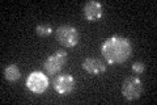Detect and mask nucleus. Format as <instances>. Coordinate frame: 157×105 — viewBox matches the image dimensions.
Listing matches in <instances>:
<instances>
[{"instance_id":"nucleus-9","label":"nucleus","mask_w":157,"mask_h":105,"mask_svg":"<svg viewBox=\"0 0 157 105\" xmlns=\"http://www.w3.org/2000/svg\"><path fill=\"white\" fill-rule=\"evenodd\" d=\"M3 75L6 78V80L8 82H17L20 78H21V72H20V68L16 64H8V66L4 68Z\"/></svg>"},{"instance_id":"nucleus-5","label":"nucleus","mask_w":157,"mask_h":105,"mask_svg":"<svg viewBox=\"0 0 157 105\" xmlns=\"http://www.w3.org/2000/svg\"><path fill=\"white\" fill-rule=\"evenodd\" d=\"M68 59V54L64 50H58L52 54V55L47 57V59L43 63V68L48 75H55L62 71L64 64Z\"/></svg>"},{"instance_id":"nucleus-3","label":"nucleus","mask_w":157,"mask_h":105,"mask_svg":"<svg viewBox=\"0 0 157 105\" xmlns=\"http://www.w3.org/2000/svg\"><path fill=\"white\" fill-rule=\"evenodd\" d=\"M141 93H143V83L139 78L128 76L122 83V95L128 101L137 100L141 96Z\"/></svg>"},{"instance_id":"nucleus-11","label":"nucleus","mask_w":157,"mask_h":105,"mask_svg":"<svg viewBox=\"0 0 157 105\" xmlns=\"http://www.w3.org/2000/svg\"><path fill=\"white\" fill-rule=\"evenodd\" d=\"M132 71L135 74H143L145 71V63L144 62H135L132 64Z\"/></svg>"},{"instance_id":"nucleus-7","label":"nucleus","mask_w":157,"mask_h":105,"mask_svg":"<svg viewBox=\"0 0 157 105\" xmlns=\"http://www.w3.org/2000/svg\"><path fill=\"white\" fill-rule=\"evenodd\" d=\"M82 68H84L88 74L93 75V76H97V75H101L106 71V64L102 62L100 58L89 57V58L84 59Z\"/></svg>"},{"instance_id":"nucleus-2","label":"nucleus","mask_w":157,"mask_h":105,"mask_svg":"<svg viewBox=\"0 0 157 105\" xmlns=\"http://www.w3.org/2000/svg\"><path fill=\"white\" fill-rule=\"evenodd\" d=\"M55 38L64 47H75L80 41V33L72 25H62L55 30Z\"/></svg>"},{"instance_id":"nucleus-8","label":"nucleus","mask_w":157,"mask_h":105,"mask_svg":"<svg viewBox=\"0 0 157 105\" xmlns=\"http://www.w3.org/2000/svg\"><path fill=\"white\" fill-rule=\"evenodd\" d=\"M102 13H104V7L100 2H94V0H90V2L85 3L84 6V16L89 22L97 21L102 17Z\"/></svg>"},{"instance_id":"nucleus-6","label":"nucleus","mask_w":157,"mask_h":105,"mask_svg":"<svg viewBox=\"0 0 157 105\" xmlns=\"http://www.w3.org/2000/svg\"><path fill=\"white\" fill-rule=\"evenodd\" d=\"M52 87L59 95H70L75 89V79L68 74H62L54 78Z\"/></svg>"},{"instance_id":"nucleus-10","label":"nucleus","mask_w":157,"mask_h":105,"mask_svg":"<svg viewBox=\"0 0 157 105\" xmlns=\"http://www.w3.org/2000/svg\"><path fill=\"white\" fill-rule=\"evenodd\" d=\"M52 32H54L52 28L50 26V25H47V24H41V25H38V26L36 28V33H37V36H39V37H48Z\"/></svg>"},{"instance_id":"nucleus-1","label":"nucleus","mask_w":157,"mask_h":105,"mask_svg":"<svg viewBox=\"0 0 157 105\" xmlns=\"http://www.w3.org/2000/svg\"><path fill=\"white\" fill-rule=\"evenodd\" d=\"M101 53L107 63L122 64L132 55V43L126 37L113 36L106 38L102 43Z\"/></svg>"},{"instance_id":"nucleus-4","label":"nucleus","mask_w":157,"mask_h":105,"mask_svg":"<svg viewBox=\"0 0 157 105\" xmlns=\"http://www.w3.org/2000/svg\"><path fill=\"white\" fill-rule=\"evenodd\" d=\"M50 82L46 74H43L41 71H33L29 74V76L26 79V87L29 91H32L33 93L41 95L45 91H47Z\"/></svg>"}]
</instances>
